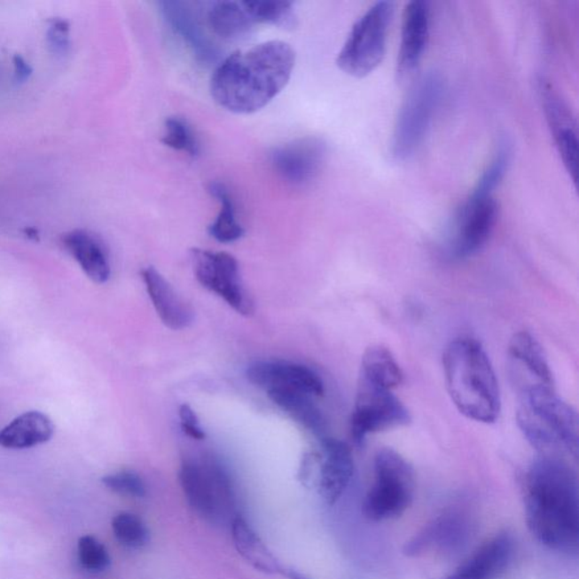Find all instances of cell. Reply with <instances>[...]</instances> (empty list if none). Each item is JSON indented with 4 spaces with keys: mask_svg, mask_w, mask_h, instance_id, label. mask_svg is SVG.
Here are the masks:
<instances>
[{
    "mask_svg": "<svg viewBox=\"0 0 579 579\" xmlns=\"http://www.w3.org/2000/svg\"><path fill=\"white\" fill-rule=\"evenodd\" d=\"M525 520L532 536L554 552H576L579 492L575 471L560 456L542 455L524 483Z\"/></svg>",
    "mask_w": 579,
    "mask_h": 579,
    "instance_id": "6da1fadb",
    "label": "cell"
},
{
    "mask_svg": "<svg viewBox=\"0 0 579 579\" xmlns=\"http://www.w3.org/2000/svg\"><path fill=\"white\" fill-rule=\"evenodd\" d=\"M294 65L295 52L289 43L267 41L233 52L217 65L209 91L213 100L230 113H257L289 83Z\"/></svg>",
    "mask_w": 579,
    "mask_h": 579,
    "instance_id": "7a4b0ae2",
    "label": "cell"
},
{
    "mask_svg": "<svg viewBox=\"0 0 579 579\" xmlns=\"http://www.w3.org/2000/svg\"><path fill=\"white\" fill-rule=\"evenodd\" d=\"M442 369L447 392L459 413L486 425L497 421L499 383L481 343L471 338L451 340L442 355Z\"/></svg>",
    "mask_w": 579,
    "mask_h": 579,
    "instance_id": "3957f363",
    "label": "cell"
},
{
    "mask_svg": "<svg viewBox=\"0 0 579 579\" xmlns=\"http://www.w3.org/2000/svg\"><path fill=\"white\" fill-rule=\"evenodd\" d=\"M516 418L525 438L542 454L577 458V412L558 395L556 387L520 394Z\"/></svg>",
    "mask_w": 579,
    "mask_h": 579,
    "instance_id": "277c9868",
    "label": "cell"
},
{
    "mask_svg": "<svg viewBox=\"0 0 579 579\" xmlns=\"http://www.w3.org/2000/svg\"><path fill=\"white\" fill-rule=\"evenodd\" d=\"M416 473L408 459L392 449H381L373 458V481L365 495L369 520L383 521L403 515L416 495Z\"/></svg>",
    "mask_w": 579,
    "mask_h": 579,
    "instance_id": "5b68a950",
    "label": "cell"
},
{
    "mask_svg": "<svg viewBox=\"0 0 579 579\" xmlns=\"http://www.w3.org/2000/svg\"><path fill=\"white\" fill-rule=\"evenodd\" d=\"M393 14L392 2H378L356 20L336 59L340 71L356 79L375 71L385 57Z\"/></svg>",
    "mask_w": 579,
    "mask_h": 579,
    "instance_id": "8992f818",
    "label": "cell"
},
{
    "mask_svg": "<svg viewBox=\"0 0 579 579\" xmlns=\"http://www.w3.org/2000/svg\"><path fill=\"white\" fill-rule=\"evenodd\" d=\"M179 481L191 507L205 520L217 523L231 514L235 506L232 482L215 458L184 459Z\"/></svg>",
    "mask_w": 579,
    "mask_h": 579,
    "instance_id": "52a82bcc",
    "label": "cell"
},
{
    "mask_svg": "<svg viewBox=\"0 0 579 579\" xmlns=\"http://www.w3.org/2000/svg\"><path fill=\"white\" fill-rule=\"evenodd\" d=\"M442 94L441 77L428 74L410 90L398 113L391 142L392 157L397 161L412 157L421 145Z\"/></svg>",
    "mask_w": 579,
    "mask_h": 579,
    "instance_id": "ba28073f",
    "label": "cell"
},
{
    "mask_svg": "<svg viewBox=\"0 0 579 579\" xmlns=\"http://www.w3.org/2000/svg\"><path fill=\"white\" fill-rule=\"evenodd\" d=\"M355 473L350 446L335 438H320V450L307 454L300 466L302 483H313L327 505H334L347 490Z\"/></svg>",
    "mask_w": 579,
    "mask_h": 579,
    "instance_id": "9c48e42d",
    "label": "cell"
},
{
    "mask_svg": "<svg viewBox=\"0 0 579 579\" xmlns=\"http://www.w3.org/2000/svg\"><path fill=\"white\" fill-rule=\"evenodd\" d=\"M411 414L394 391L358 380L351 417V436L363 443L369 434L409 425Z\"/></svg>",
    "mask_w": 579,
    "mask_h": 579,
    "instance_id": "30bf717a",
    "label": "cell"
},
{
    "mask_svg": "<svg viewBox=\"0 0 579 579\" xmlns=\"http://www.w3.org/2000/svg\"><path fill=\"white\" fill-rule=\"evenodd\" d=\"M191 254L197 281L205 289L219 295L238 314H254V301L242 283L236 257L228 253L200 248L192 249Z\"/></svg>",
    "mask_w": 579,
    "mask_h": 579,
    "instance_id": "8fae6325",
    "label": "cell"
},
{
    "mask_svg": "<svg viewBox=\"0 0 579 579\" xmlns=\"http://www.w3.org/2000/svg\"><path fill=\"white\" fill-rule=\"evenodd\" d=\"M497 217L494 194L474 188L456 213L449 245L451 256L464 260L480 252L494 231Z\"/></svg>",
    "mask_w": 579,
    "mask_h": 579,
    "instance_id": "7c38bea8",
    "label": "cell"
},
{
    "mask_svg": "<svg viewBox=\"0 0 579 579\" xmlns=\"http://www.w3.org/2000/svg\"><path fill=\"white\" fill-rule=\"evenodd\" d=\"M508 371L517 394L556 387L544 348L531 333H515L508 345Z\"/></svg>",
    "mask_w": 579,
    "mask_h": 579,
    "instance_id": "4fadbf2b",
    "label": "cell"
},
{
    "mask_svg": "<svg viewBox=\"0 0 579 579\" xmlns=\"http://www.w3.org/2000/svg\"><path fill=\"white\" fill-rule=\"evenodd\" d=\"M327 146L323 139L305 137L275 147L270 164L283 182L302 187L310 184L322 171Z\"/></svg>",
    "mask_w": 579,
    "mask_h": 579,
    "instance_id": "5bb4252c",
    "label": "cell"
},
{
    "mask_svg": "<svg viewBox=\"0 0 579 579\" xmlns=\"http://www.w3.org/2000/svg\"><path fill=\"white\" fill-rule=\"evenodd\" d=\"M246 375L250 383L265 391L274 388L294 389L311 396H323L325 392L318 373L306 365L290 361H257L249 365Z\"/></svg>",
    "mask_w": 579,
    "mask_h": 579,
    "instance_id": "9a60e30c",
    "label": "cell"
},
{
    "mask_svg": "<svg viewBox=\"0 0 579 579\" xmlns=\"http://www.w3.org/2000/svg\"><path fill=\"white\" fill-rule=\"evenodd\" d=\"M164 20L169 24L171 30L184 40V43L197 60L200 63L211 64L219 59V48L215 41L209 39L207 23L200 22V18L192 4L184 2L160 3Z\"/></svg>",
    "mask_w": 579,
    "mask_h": 579,
    "instance_id": "2e32d148",
    "label": "cell"
},
{
    "mask_svg": "<svg viewBox=\"0 0 579 579\" xmlns=\"http://www.w3.org/2000/svg\"><path fill=\"white\" fill-rule=\"evenodd\" d=\"M515 553L512 534L501 532L482 544L454 573L442 579H497L506 572Z\"/></svg>",
    "mask_w": 579,
    "mask_h": 579,
    "instance_id": "e0dca14e",
    "label": "cell"
},
{
    "mask_svg": "<svg viewBox=\"0 0 579 579\" xmlns=\"http://www.w3.org/2000/svg\"><path fill=\"white\" fill-rule=\"evenodd\" d=\"M430 6L428 2L413 0L406 5L402 23L397 73L409 75L420 64L429 40Z\"/></svg>",
    "mask_w": 579,
    "mask_h": 579,
    "instance_id": "ac0fdd59",
    "label": "cell"
},
{
    "mask_svg": "<svg viewBox=\"0 0 579 579\" xmlns=\"http://www.w3.org/2000/svg\"><path fill=\"white\" fill-rule=\"evenodd\" d=\"M142 278L155 311L164 325L174 331L184 330L191 325L194 318L191 308L157 269L153 266L145 267L142 270Z\"/></svg>",
    "mask_w": 579,
    "mask_h": 579,
    "instance_id": "d6986e66",
    "label": "cell"
},
{
    "mask_svg": "<svg viewBox=\"0 0 579 579\" xmlns=\"http://www.w3.org/2000/svg\"><path fill=\"white\" fill-rule=\"evenodd\" d=\"M544 98V108L547 113L550 127H552L554 141L557 144L562 162L567 171L577 184L578 175V139L576 125L572 114L567 110L560 98L548 88H542Z\"/></svg>",
    "mask_w": 579,
    "mask_h": 579,
    "instance_id": "ffe728a7",
    "label": "cell"
},
{
    "mask_svg": "<svg viewBox=\"0 0 579 579\" xmlns=\"http://www.w3.org/2000/svg\"><path fill=\"white\" fill-rule=\"evenodd\" d=\"M65 248L68 250L81 269L98 285L110 278L111 270L108 254L104 244L86 230H74L63 238Z\"/></svg>",
    "mask_w": 579,
    "mask_h": 579,
    "instance_id": "44dd1931",
    "label": "cell"
},
{
    "mask_svg": "<svg viewBox=\"0 0 579 579\" xmlns=\"http://www.w3.org/2000/svg\"><path fill=\"white\" fill-rule=\"evenodd\" d=\"M207 27L212 36L224 43H239L247 39L254 23L241 3L215 2L207 11Z\"/></svg>",
    "mask_w": 579,
    "mask_h": 579,
    "instance_id": "7402d4cb",
    "label": "cell"
},
{
    "mask_svg": "<svg viewBox=\"0 0 579 579\" xmlns=\"http://www.w3.org/2000/svg\"><path fill=\"white\" fill-rule=\"evenodd\" d=\"M55 426L46 414L30 411L20 414L0 430V446L26 450L51 441Z\"/></svg>",
    "mask_w": 579,
    "mask_h": 579,
    "instance_id": "603a6c76",
    "label": "cell"
},
{
    "mask_svg": "<svg viewBox=\"0 0 579 579\" xmlns=\"http://www.w3.org/2000/svg\"><path fill=\"white\" fill-rule=\"evenodd\" d=\"M231 531L237 552L254 569L269 575L286 573L278 558L242 517L232 520Z\"/></svg>",
    "mask_w": 579,
    "mask_h": 579,
    "instance_id": "cb8c5ba5",
    "label": "cell"
},
{
    "mask_svg": "<svg viewBox=\"0 0 579 579\" xmlns=\"http://www.w3.org/2000/svg\"><path fill=\"white\" fill-rule=\"evenodd\" d=\"M403 377L400 364L387 348L372 345L364 351L359 379L394 391L403 383Z\"/></svg>",
    "mask_w": 579,
    "mask_h": 579,
    "instance_id": "d4e9b609",
    "label": "cell"
},
{
    "mask_svg": "<svg viewBox=\"0 0 579 579\" xmlns=\"http://www.w3.org/2000/svg\"><path fill=\"white\" fill-rule=\"evenodd\" d=\"M267 392V396L280 406L283 411L301 423L311 433L323 437L325 422L322 412L315 404L313 396L294 389L274 388Z\"/></svg>",
    "mask_w": 579,
    "mask_h": 579,
    "instance_id": "484cf974",
    "label": "cell"
},
{
    "mask_svg": "<svg viewBox=\"0 0 579 579\" xmlns=\"http://www.w3.org/2000/svg\"><path fill=\"white\" fill-rule=\"evenodd\" d=\"M208 192L220 203L219 215L208 227L209 236L222 244L241 239L246 231L237 220L236 204L229 188L223 183L212 182L208 184Z\"/></svg>",
    "mask_w": 579,
    "mask_h": 579,
    "instance_id": "4316f807",
    "label": "cell"
},
{
    "mask_svg": "<svg viewBox=\"0 0 579 579\" xmlns=\"http://www.w3.org/2000/svg\"><path fill=\"white\" fill-rule=\"evenodd\" d=\"M246 11L254 24H270L278 27L294 28L298 18L293 3L278 2V0H247L242 2Z\"/></svg>",
    "mask_w": 579,
    "mask_h": 579,
    "instance_id": "83f0119b",
    "label": "cell"
},
{
    "mask_svg": "<svg viewBox=\"0 0 579 579\" xmlns=\"http://www.w3.org/2000/svg\"><path fill=\"white\" fill-rule=\"evenodd\" d=\"M111 525L114 537L126 548L142 549L149 544V528L137 515L126 512H119L113 517Z\"/></svg>",
    "mask_w": 579,
    "mask_h": 579,
    "instance_id": "f1b7e54d",
    "label": "cell"
},
{
    "mask_svg": "<svg viewBox=\"0 0 579 579\" xmlns=\"http://www.w3.org/2000/svg\"><path fill=\"white\" fill-rule=\"evenodd\" d=\"M162 143L170 149L184 152L189 157L197 158L200 155V145L195 131L183 118L170 117L167 119L166 124H164Z\"/></svg>",
    "mask_w": 579,
    "mask_h": 579,
    "instance_id": "f546056e",
    "label": "cell"
},
{
    "mask_svg": "<svg viewBox=\"0 0 579 579\" xmlns=\"http://www.w3.org/2000/svg\"><path fill=\"white\" fill-rule=\"evenodd\" d=\"M79 560L84 569L92 573H101L108 569L111 564L108 550L100 541L92 536L80 537Z\"/></svg>",
    "mask_w": 579,
    "mask_h": 579,
    "instance_id": "4dcf8cb0",
    "label": "cell"
},
{
    "mask_svg": "<svg viewBox=\"0 0 579 579\" xmlns=\"http://www.w3.org/2000/svg\"><path fill=\"white\" fill-rule=\"evenodd\" d=\"M102 483L116 494L143 498L146 495V486L143 479L133 471H121L102 478Z\"/></svg>",
    "mask_w": 579,
    "mask_h": 579,
    "instance_id": "1f68e13d",
    "label": "cell"
},
{
    "mask_svg": "<svg viewBox=\"0 0 579 579\" xmlns=\"http://www.w3.org/2000/svg\"><path fill=\"white\" fill-rule=\"evenodd\" d=\"M48 47L56 55H64L69 49V24L63 19H53L47 32Z\"/></svg>",
    "mask_w": 579,
    "mask_h": 579,
    "instance_id": "d6a6232c",
    "label": "cell"
},
{
    "mask_svg": "<svg viewBox=\"0 0 579 579\" xmlns=\"http://www.w3.org/2000/svg\"><path fill=\"white\" fill-rule=\"evenodd\" d=\"M180 425L184 434L188 437L196 439V441H203L207 434H205L202 426L200 425L199 418L194 412V410L188 404L180 405L179 408Z\"/></svg>",
    "mask_w": 579,
    "mask_h": 579,
    "instance_id": "836d02e7",
    "label": "cell"
},
{
    "mask_svg": "<svg viewBox=\"0 0 579 579\" xmlns=\"http://www.w3.org/2000/svg\"><path fill=\"white\" fill-rule=\"evenodd\" d=\"M13 63L16 80L22 82L28 79V76L31 75L32 68L31 66L27 63V60L24 59L22 56L16 55Z\"/></svg>",
    "mask_w": 579,
    "mask_h": 579,
    "instance_id": "e575fe53",
    "label": "cell"
},
{
    "mask_svg": "<svg viewBox=\"0 0 579 579\" xmlns=\"http://www.w3.org/2000/svg\"><path fill=\"white\" fill-rule=\"evenodd\" d=\"M286 575L289 579H308L306 576H303L302 574L294 572V570H290V572H287Z\"/></svg>",
    "mask_w": 579,
    "mask_h": 579,
    "instance_id": "d590c367",
    "label": "cell"
}]
</instances>
